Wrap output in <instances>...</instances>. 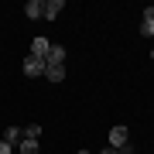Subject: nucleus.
<instances>
[{"instance_id": "f257e3e1", "label": "nucleus", "mask_w": 154, "mask_h": 154, "mask_svg": "<svg viewBox=\"0 0 154 154\" xmlns=\"http://www.w3.org/2000/svg\"><path fill=\"white\" fill-rule=\"evenodd\" d=\"M24 75H28V79L45 75V62H41V58H34V55H28V58H24Z\"/></svg>"}, {"instance_id": "f03ea898", "label": "nucleus", "mask_w": 154, "mask_h": 154, "mask_svg": "<svg viewBox=\"0 0 154 154\" xmlns=\"http://www.w3.org/2000/svg\"><path fill=\"white\" fill-rule=\"evenodd\" d=\"M48 48H51V41H48V38H41V34L31 41V55H34V58H41V62L48 58Z\"/></svg>"}, {"instance_id": "7ed1b4c3", "label": "nucleus", "mask_w": 154, "mask_h": 154, "mask_svg": "<svg viewBox=\"0 0 154 154\" xmlns=\"http://www.w3.org/2000/svg\"><path fill=\"white\" fill-rule=\"evenodd\" d=\"M127 140H130V130L127 127H113L110 130V147H127Z\"/></svg>"}, {"instance_id": "20e7f679", "label": "nucleus", "mask_w": 154, "mask_h": 154, "mask_svg": "<svg viewBox=\"0 0 154 154\" xmlns=\"http://www.w3.org/2000/svg\"><path fill=\"white\" fill-rule=\"evenodd\" d=\"M65 62V48L62 45H51L48 48V58H45V65H62Z\"/></svg>"}, {"instance_id": "39448f33", "label": "nucleus", "mask_w": 154, "mask_h": 154, "mask_svg": "<svg viewBox=\"0 0 154 154\" xmlns=\"http://www.w3.org/2000/svg\"><path fill=\"white\" fill-rule=\"evenodd\" d=\"M62 11H65V0H48V4H45V17H48V21H55Z\"/></svg>"}, {"instance_id": "423d86ee", "label": "nucleus", "mask_w": 154, "mask_h": 154, "mask_svg": "<svg viewBox=\"0 0 154 154\" xmlns=\"http://www.w3.org/2000/svg\"><path fill=\"white\" fill-rule=\"evenodd\" d=\"M45 79L48 82H62L65 79V65H45Z\"/></svg>"}, {"instance_id": "0eeeda50", "label": "nucleus", "mask_w": 154, "mask_h": 154, "mask_svg": "<svg viewBox=\"0 0 154 154\" xmlns=\"http://www.w3.org/2000/svg\"><path fill=\"white\" fill-rule=\"evenodd\" d=\"M21 140H24V130H21V127H7V134H4V144H11V147H17Z\"/></svg>"}, {"instance_id": "6e6552de", "label": "nucleus", "mask_w": 154, "mask_h": 154, "mask_svg": "<svg viewBox=\"0 0 154 154\" xmlns=\"http://www.w3.org/2000/svg\"><path fill=\"white\" fill-rule=\"evenodd\" d=\"M14 151H17V154H41V144H38V140H28V137H24V140L17 144Z\"/></svg>"}, {"instance_id": "1a4fd4ad", "label": "nucleus", "mask_w": 154, "mask_h": 154, "mask_svg": "<svg viewBox=\"0 0 154 154\" xmlns=\"http://www.w3.org/2000/svg\"><path fill=\"white\" fill-rule=\"evenodd\" d=\"M24 11H28V21H34V17H45V4H41V0H28Z\"/></svg>"}, {"instance_id": "9d476101", "label": "nucleus", "mask_w": 154, "mask_h": 154, "mask_svg": "<svg viewBox=\"0 0 154 154\" xmlns=\"http://www.w3.org/2000/svg\"><path fill=\"white\" fill-rule=\"evenodd\" d=\"M24 137H28V140H38L41 137V127L38 123H28V127H24Z\"/></svg>"}, {"instance_id": "9b49d317", "label": "nucleus", "mask_w": 154, "mask_h": 154, "mask_svg": "<svg viewBox=\"0 0 154 154\" xmlns=\"http://www.w3.org/2000/svg\"><path fill=\"white\" fill-rule=\"evenodd\" d=\"M140 34H144V38H151V34H154V24H147V21H140Z\"/></svg>"}, {"instance_id": "f8f14e48", "label": "nucleus", "mask_w": 154, "mask_h": 154, "mask_svg": "<svg viewBox=\"0 0 154 154\" xmlns=\"http://www.w3.org/2000/svg\"><path fill=\"white\" fill-rule=\"evenodd\" d=\"M144 21H147V24H154V7H144Z\"/></svg>"}, {"instance_id": "ddd939ff", "label": "nucleus", "mask_w": 154, "mask_h": 154, "mask_svg": "<svg viewBox=\"0 0 154 154\" xmlns=\"http://www.w3.org/2000/svg\"><path fill=\"white\" fill-rule=\"evenodd\" d=\"M99 154H116V147H103V151H99Z\"/></svg>"}, {"instance_id": "4468645a", "label": "nucleus", "mask_w": 154, "mask_h": 154, "mask_svg": "<svg viewBox=\"0 0 154 154\" xmlns=\"http://www.w3.org/2000/svg\"><path fill=\"white\" fill-rule=\"evenodd\" d=\"M116 154H130V147H116Z\"/></svg>"}, {"instance_id": "2eb2a0df", "label": "nucleus", "mask_w": 154, "mask_h": 154, "mask_svg": "<svg viewBox=\"0 0 154 154\" xmlns=\"http://www.w3.org/2000/svg\"><path fill=\"white\" fill-rule=\"evenodd\" d=\"M79 154H93V151H79Z\"/></svg>"}, {"instance_id": "dca6fc26", "label": "nucleus", "mask_w": 154, "mask_h": 154, "mask_svg": "<svg viewBox=\"0 0 154 154\" xmlns=\"http://www.w3.org/2000/svg\"><path fill=\"white\" fill-rule=\"evenodd\" d=\"M151 58H154V48H151Z\"/></svg>"}]
</instances>
